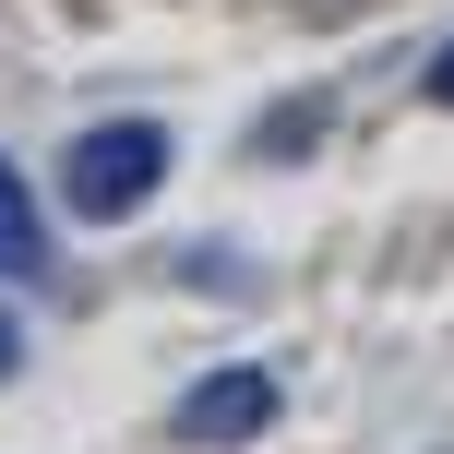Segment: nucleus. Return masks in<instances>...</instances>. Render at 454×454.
<instances>
[{"mask_svg": "<svg viewBox=\"0 0 454 454\" xmlns=\"http://www.w3.org/2000/svg\"><path fill=\"white\" fill-rule=\"evenodd\" d=\"M263 419H275V371H204V383L180 395V419H168V431L180 442H204V454H227V442H263Z\"/></svg>", "mask_w": 454, "mask_h": 454, "instance_id": "2", "label": "nucleus"}, {"mask_svg": "<svg viewBox=\"0 0 454 454\" xmlns=\"http://www.w3.org/2000/svg\"><path fill=\"white\" fill-rule=\"evenodd\" d=\"M156 180H168V132H156V120H96V132H72V156H60V204L84 227L144 215Z\"/></svg>", "mask_w": 454, "mask_h": 454, "instance_id": "1", "label": "nucleus"}, {"mask_svg": "<svg viewBox=\"0 0 454 454\" xmlns=\"http://www.w3.org/2000/svg\"><path fill=\"white\" fill-rule=\"evenodd\" d=\"M24 371V323H12V299H0V383Z\"/></svg>", "mask_w": 454, "mask_h": 454, "instance_id": "5", "label": "nucleus"}, {"mask_svg": "<svg viewBox=\"0 0 454 454\" xmlns=\"http://www.w3.org/2000/svg\"><path fill=\"white\" fill-rule=\"evenodd\" d=\"M0 275H48V227H36V204H24L12 156H0Z\"/></svg>", "mask_w": 454, "mask_h": 454, "instance_id": "3", "label": "nucleus"}, {"mask_svg": "<svg viewBox=\"0 0 454 454\" xmlns=\"http://www.w3.org/2000/svg\"><path fill=\"white\" fill-rule=\"evenodd\" d=\"M419 84H431V108H454V36L431 48V72H419Z\"/></svg>", "mask_w": 454, "mask_h": 454, "instance_id": "4", "label": "nucleus"}]
</instances>
